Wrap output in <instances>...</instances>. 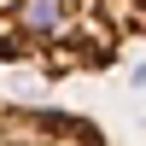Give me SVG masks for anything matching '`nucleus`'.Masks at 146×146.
<instances>
[{
  "label": "nucleus",
  "instance_id": "nucleus-1",
  "mask_svg": "<svg viewBox=\"0 0 146 146\" xmlns=\"http://www.w3.org/2000/svg\"><path fill=\"white\" fill-rule=\"evenodd\" d=\"M146 35V0H0V64H35L41 76L117 64Z\"/></svg>",
  "mask_w": 146,
  "mask_h": 146
},
{
  "label": "nucleus",
  "instance_id": "nucleus-2",
  "mask_svg": "<svg viewBox=\"0 0 146 146\" xmlns=\"http://www.w3.org/2000/svg\"><path fill=\"white\" fill-rule=\"evenodd\" d=\"M0 146H105V135L76 111L23 105L0 94Z\"/></svg>",
  "mask_w": 146,
  "mask_h": 146
}]
</instances>
